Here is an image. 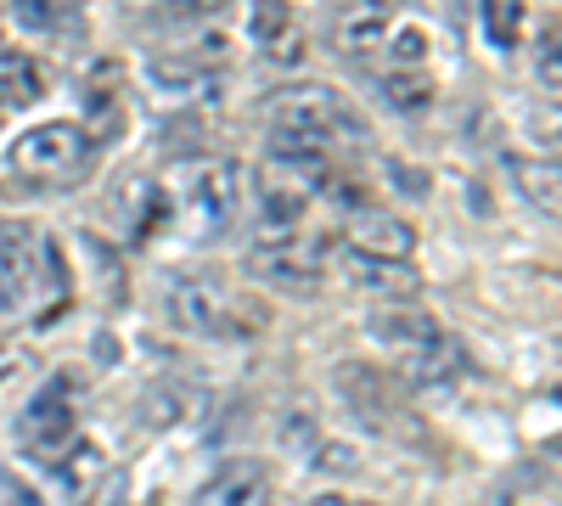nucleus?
<instances>
[{"mask_svg":"<svg viewBox=\"0 0 562 506\" xmlns=\"http://www.w3.org/2000/svg\"><path fill=\"white\" fill-rule=\"evenodd\" d=\"M68 299V265L57 237L23 220H0V327L29 310H57Z\"/></svg>","mask_w":562,"mask_h":506,"instance_id":"f257e3e1","label":"nucleus"},{"mask_svg":"<svg viewBox=\"0 0 562 506\" xmlns=\"http://www.w3.org/2000/svg\"><path fill=\"white\" fill-rule=\"evenodd\" d=\"M164 321L186 338H203V344H237L254 338L265 327V315H254V304H243L231 288H220L214 276H164Z\"/></svg>","mask_w":562,"mask_h":506,"instance_id":"f03ea898","label":"nucleus"},{"mask_svg":"<svg viewBox=\"0 0 562 506\" xmlns=\"http://www.w3.org/2000/svg\"><path fill=\"white\" fill-rule=\"evenodd\" d=\"M259 113L270 119V135H293V142H315V147H344V142H366L360 113L338 97L333 85H281L259 102Z\"/></svg>","mask_w":562,"mask_h":506,"instance_id":"7ed1b4c3","label":"nucleus"},{"mask_svg":"<svg viewBox=\"0 0 562 506\" xmlns=\"http://www.w3.org/2000/svg\"><path fill=\"white\" fill-rule=\"evenodd\" d=\"M243 209H248V175L237 158H198L180 169V220L198 243L237 232Z\"/></svg>","mask_w":562,"mask_h":506,"instance_id":"20e7f679","label":"nucleus"},{"mask_svg":"<svg viewBox=\"0 0 562 506\" xmlns=\"http://www.w3.org/2000/svg\"><path fill=\"white\" fill-rule=\"evenodd\" d=\"M7 164H12V175L34 180V187H74L90 169V135L74 119H45L18 135Z\"/></svg>","mask_w":562,"mask_h":506,"instance_id":"39448f33","label":"nucleus"},{"mask_svg":"<svg viewBox=\"0 0 562 506\" xmlns=\"http://www.w3.org/2000/svg\"><path fill=\"white\" fill-rule=\"evenodd\" d=\"M333 389H338L344 411H355L366 428H378V434H405V428H416V423H411L405 383H400L394 372H383V366H371V360H338V366H333Z\"/></svg>","mask_w":562,"mask_h":506,"instance_id":"423d86ee","label":"nucleus"},{"mask_svg":"<svg viewBox=\"0 0 562 506\" xmlns=\"http://www.w3.org/2000/svg\"><path fill=\"white\" fill-rule=\"evenodd\" d=\"M326 237L315 232H281V237H259L248 248V276L254 282H270L281 293H310L321 282V270H326Z\"/></svg>","mask_w":562,"mask_h":506,"instance_id":"0eeeda50","label":"nucleus"},{"mask_svg":"<svg viewBox=\"0 0 562 506\" xmlns=\"http://www.w3.org/2000/svg\"><path fill=\"white\" fill-rule=\"evenodd\" d=\"M18 445L29 456H45V462H57V456L74 445L79 434V400H74V383L68 378H52L45 389H34L18 411V423H12Z\"/></svg>","mask_w":562,"mask_h":506,"instance_id":"6e6552de","label":"nucleus"},{"mask_svg":"<svg viewBox=\"0 0 562 506\" xmlns=\"http://www.w3.org/2000/svg\"><path fill=\"white\" fill-rule=\"evenodd\" d=\"M344 254H360V259H411L416 254V232H411L405 214L378 209V203H360L344 220Z\"/></svg>","mask_w":562,"mask_h":506,"instance_id":"1a4fd4ad","label":"nucleus"},{"mask_svg":"<svg viewBox=\"0 0 562 506\" xmlns=\"http://www.w3.org/2000/svg\"><path fill=\"white\" fill-rule=\"evenodd\" d=\"M461 378H467V349H461L450 333L416 344V349H400V383H405V389L439 394V389H456Z\"/></svg>","mask_w":562,"mask_h":506,"instance_id":"9d476101","label":"nucleus"},{"mask_svg":"<svg viewBox=\"0 0 562 506\" xmlns=\"http://www.w3.org/2000/svg\"><path fill=\"white\" fill-rule=\"evenodd\" d=\"M192 506H270V468L254 462V456H231L225 468H214Z\"/></svg>","mask_w":562,"mask_h":506,"instance_id":"9b49d317","label":"nucleus"},{"mask_svg":"<svg viewBox=\"0 0 562 506\" xmlns=\"http://www.w3.org/2000/svg\"><path fill=\"white\" fill-rule=\"evenodd\" d=\"M147 85L158 90L164 102H180V113L192 108V102H214L220 97V74L192 63V57H180V52H158L147 57Z\"/></svg>","mask_w":562,"mask_h":506,"instance_id":"f8f14e48","label":"nucleus"},{"mask_svg":"<svg viewBox=\"0 0 562 506\" xmlns=\"http://www.w3.org/2000/svg\"><path fill=\"white\" fill-rule=\"evenodd\" d=\"M254 45L276 63V68H299L310 57V40H304V23L293 18L288 0H254Z\"/></svg>","mask_w":562,"mask_h":506,"instance_id":"ddd939ff","label":"nucleus"},{"mask_svg":"<svg viewBox=\"0 0 562 506\" xmlns=\"http://www.w3.org/2000/svg\"><path fill=\"white\" fill-rule=\"evenodd\" d=\"M394 18L383 0H344V7L333 12V45L349 57H366V52H378V45L389 40Z\"/></svg>","mask_w":562,"mask_h":506,"instance_id":"4468645a","label":"nucleus"},{"mask_svg":"<svg viewBox=\"0 0 562 506\" xmlns=\"http://www.w3.org/2000/svg\"><path fill=\"white\" fill-rule=\"evenodd\" d=\"M140 423L147 428H180V423H198L203 411H209V394L192 389V383H180V378H164L153 383L147 394H140Z\"/></svg>","mask_w":562,"mask_h":506,"instance_id":"2eb2a0df","label":"nucleus"},{"mask_svg":"<svg viewBox=\"0 0 562 506\" xmlns=\"http://www.w3.org/2000/svg\"><path fill=\"white\" fill-rule=\"evenodd\" d=\"M366 333L378 338V344H389V349H416V344L439 338L445 327H439V321L422 310V304H383V310H371Z\"/></svg>","mask_w":562,"mask_h":506,"instance_id":"dca6fc26","label":"nucleus"},{"mask_svg":"<svg viewBox=\"0 0 562 506\" xmlns=\"http://www.w3.org/2000/svg\"><path fill=\"white\" fill-rule=\"evenodd\" d=\"M344 270H349V282L366 288V293H383V299H411L422 288V276L411 259H360V254H344Z\"/></svg>","mask_w":562,"mask_h":506,"instance_id":"f3484780","label":"nucleus"},{"mask_svg":"<svg viewBox=\"0 0 562 506\" xmlns=\"http://www.w3.org/2000/svg\"><path fill=\"white\" fill-rule=\"evenodd\" d=\"M7 18H12L23 34L63 40V34L79 29V0H7Z\"/></svg>","mask_w":562,"mask_h":506,"instance_id":"a211bd4d","label":"nucleus"},{"mask_svg":"<svg viewBox=\"0 0 562 506\" xmlns=\"http://www.w3.org/2000/svg\"><path fill=\"white\" fill-rule=\"evenodd\" d=\"M45 97V74L40 63L23 52V45H7L0 40V108H29Z\"/></svg>","mask_w":562,"mask_h":506,"instance_id":"6ab92c4d","label":"nucleus"},{"mask_svg":"<svg viewBox=\"0 0 562 506\" xmlns=\"http://www.w3.org/2000/svg\"><path fill=\"white\" fill-rule=\"evenodd\" d=\"M371 97L394 113H428L434 108V79L422 68H394V74H371Z\"/></svg>","mask_w":562,"mask_h":506,"instance_id":"aec40b11","label":"nucleus"},{"mask_svg":"<svg viewBox=\"0 0 562 506\" xmlns=\"http://www.w3.org/2000/svg\"><path fill=\"white\" fill-rule=\"evenodd\" d=\"M479 23L495 52H518L529 34V0H479Z\"/></svg>","mask_w":562,"mask_h":506,"instance_id":"412c9836","label":"nucleus"},{"mask_svg":"<svg viewBox=\"0 0 562 506\" xmlns=\"http://www.w3.org/2000/svg\"><path fill=\"white\" fill-rule=\"evenodd\" d=\"M501 164H506V175H512V187H518L535 209H546V214H557V164L546 158H518V153H501Z\"/></svg>","mask_w":562,"mask_h":506,"instance_id":"4be33fe9","label":"nucleus"},{"mask_svg":"<svg viewBox=\"0 0 562 506\" xmlns=\"http://www.w3.org/2000/svg\"><path fill=\"white\" fill-rule=\"evenodd\" d=\"M124 7L140 18H158V23H203V18L225 12L231 0H124Z\"/></svg>","mask_w":562,"mask_h":506,"instance_id":"5701e85b","label":"nucleus"},{"mask_svg":"<svg viewBox=\"0 0 562 506\" xmlns=\"http://www.w3.org/2000/svg\"><path fill=\"white\" fill-rule=\"evenodd\" d=\"M158 147H164L169 158H175V153H180V158H198V153L209 147L203 119H198V113H169V119H164V135H158Z\"/></svg>","mask_w":562,"mask_h":506,"instance_id":"b1692460","label":"nucleus"},{"mask_svg":"<svg viewBox=\"0 0 562 506\" xmlns=\"http://www.w3.org/2000/svg\"><path fill=\"white\" fill-rule=\"evenodd\" d=\"M383 45H389V57H394V68H422V63H428V34H422L416 23H405V29L394 23Z\"/></svg>","mask_w":562,"mask_h":506,"instance_id":"393cba45","label":"nucleus"},{"mask_svg":"<svg viewBox=\"0 0 562 506\" xmlns=\"http://www.w3.org/2000/svg\"><path fill=\"white\" fill-rule=\"evenodd\" d=\"M535 79H540V90L546 97H557V85H562V57H557V18L546 23V34H540V52H535Z\"/></svg>","mask_w":562,"mask_h":506,"instance_id":"a878e982","label":"nucleus"},{"mask_svg":"<svg viewBox=\"0 0 562 506\" xmlns=\"http://www.w3.org/2000/svg\"><path fill=\"white\" fill-rule=\"evenodd\" d=\"M0 506H45V501H40V490H29L23 479L0 473Z\"/></svg>","mask_w":562,"mask_h":506,"instance_id":"bb28decb","label":"nucleus"},{"mask_svg":"<svg viewBox=\"0 0 562 506\" xmlns=\"http://www.w3.org/2000/svg\"><path fill=\"white\" fill-rule=\"evenodd\" d=\"M310 506H371V501H349V495H315Z\"/></svg>","mask_w":562,"mask_h":506,"instance_id":"cd10ccee","label":"nucleus"}]
</instances>
